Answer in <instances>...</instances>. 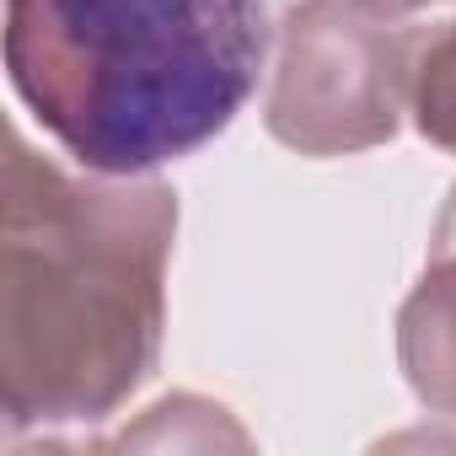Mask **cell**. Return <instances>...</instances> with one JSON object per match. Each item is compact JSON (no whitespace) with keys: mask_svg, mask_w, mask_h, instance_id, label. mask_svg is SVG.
Wrapping results in <instances>:
<instances>
[{"mask_svg":"<svg viewBox=\"0 0 456 456\" xmlns=\"http://www.w3.org/2000/svg\"><path fill=\"white\" fill-rule=\"evenodd\" d=\"M0 193L6 435L102 424L161 360L177 193L151 172H65L22 134Z\"/></svg>","mask_w":456,"mask_h":456,"instance_id":"obj_1","label":"cell"},{"mask_svg":"<svg viewBox=\"0 0 456 456\" xmlns=\"http://www.w3.org/2000/svg\"><path fill=\"white\" fill-rule=\"evenodd\" d=\"M269 0H6V76L86 172L145 177L242 113Z\"/></svg>","mask_w":456,"mask_h":456,"instance_id":"obj_2","label":"cell"},{"mask_svg":"<svg viewBox=\"0 0 456 456\" xmlns=\"http://www.w3.org/2000/svg\"><path fill=\"white\" fill-rule=\"evenodd\" d=\"M424 38L354 0H301L274 33L264 124L301 156L387 145L413 108Z\"/></svg>","mask_w":456,"mask_h":456,"instance_id":"obj_3","label":"cell"},{"mask_svg":"<svg viewBox=\"0 0 456 456\" xmlns=\"http://www.w3.org/2000/svg\"><path fill=\"white\" fill-rule=\"evenodd\" d=\"M397 365L429 413L456 419V253L429 258L408 290L397 312Z\"/></svg>","mask_w":456,"mask_h":456,"instance_id":"obj_4","label":"cell"},{"mask_svg":"<svg viewBox=\"0 0 456 456\" xmlns=\"http://www.w3.org/2000/svg\"><path fill=\"white\" fill-rule=\"evenodd\" d=\"M413 129L456 156V22L424 38L419 70H413Z\"/></svg>","mask_w":456,"mask_h":456,"instance_id":"obj_5","label":"cell"},{"mask_svg":"<svg viewBox=\"0 0 456 456\" xmlns=\"http://www.w3.org/2000/svg\"><path fill=\"white\" fill-rule=\"evenodd\" d=\"M445 253H456V188H451V199L440 204L435 232H429V258H445Z\"/></svg>","mask_w":456,"mask_h":456,"instance_id":"obj_6","label":"cell"},{"mask_svg":"<svg viewBox=\"0 0 456 456\" xmlns=\"http://www.w3.org/2000/svg\"><path fill=\"white\" fill-rule=\"evenodd\" d=\"M354 6H365V12H376L387 22H403V17H413L424 6H440V0H354Z\"/></svg>","mask_w":456,"mask_h":456,"instance_id":"obj_7","label":"cell"}]
</instances>
